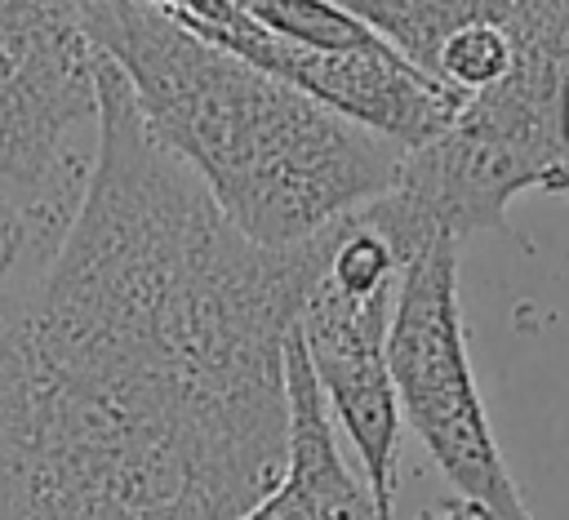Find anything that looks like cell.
I'll return each mask as SVG.
<instances>
[{"label": "cell", "mask_w": 569, "mask_h": 520, "mask_svg": "<svg viewBox=\"0 0 569 520\" xmlns=\"http://www.w3.org/2000/svg\"><path fill=\"white\" fill-rule=\"evenodd\" d=\"M511 62V40L493 18H476L467 27H458L431 62V80L445 84L453 98H471L476 89H485L489 80H498Z\"/></svg>", "instance_id": "obj_11"}, {"label": "cell", "mask_w": 569, "mask_h": 520, "mask_svg": "<svg viewBox=\"0 0 569 520\" xmlns=\"http://www.w3.org/2000/svg\"><path fill=\"white\" fill-rule=\"evenodd\" d=\"M151 138L267 249L302 244L391 191L400 147L147 0H80Z\"/></svg>", "instance_id": "obj_2"}, {"label": "cell", "mask_w": 569, "mask_h": 520, "mask_svg": "<svg viewBox=\"0 0 569 520\" xmlns=\"http://www.w3.org/2000/svg\"><path fill=\"white\" fill-rule=\"evenodd\" d=\"M156 9H164L169 18L196 27V31H231V36H244L253 31L258 22L236 4V0H147Z\"/></svg>", "instance_id": "obj_12"}, {"label": "cell", "mask_w": 569, "mask_h": 520, "mask_svg": "<svg viewBox=\"0 0 569 520\" xmlns=\"http://www.w3.org/2000/svg\"><path fill=\"white\" fill-rule=\"evenodd\" d=\"M102 49L80 0H0V191L53 244L98 151Z\"/></svg>", "instance_id": "obj_4"}, {"label": "cell", "mask_w": 569, "mask_h": 520, "mask_svg": "<svg viewBox=\"0 0 569 520\" xmlns=\"http://www.w3.org/2000/svg\"><path fill=\"white\" fill-rule=\"evenodd\" d=\"M329 227L267 249L102 58L89 182L0 298V520H231L289 449L284 347Z\"/></svg>", "instance_id": "obj_1"}, {"label": "cell", "mask_w": 569, "mask_h": 520, "mask_svg": "<svg viewBox=\"0 0 569 520\" xmlns=\"http://www.w3.org/2000/svg\"><path fill=\"white\" fill-rule=\"evenodd\" d=\"M493 22L511 40L507 71L400 156L391 191L360 204L400 258L436 236L507 231L525 191L569 200V0H498Z\"/></svg>", "instance_id": "obj_3"}, {"label": "cell", "mask_w": 569, "mask_h": 520, "mask_svg": "<svg viewBox=\"0 0 569 520\" xmlns=\"http://www.w3.org/2000/svg\"><path fill=\"white\" fill-rule=\"evenodd\" d=\"M200 36L218 40L231 53L249 58L253 67L289 80L293 89L311 93L329 111L391 138L400 151L436 138L462 102L445 84H436L431 76L409 67L391 44H382V49H307V44L280 40L262 27H253L244 36H231V31H200Z\"/></svg>", "instance_id": "obj_7"}, {"label": "cell", "mask_w": 569, "mask_h": 520, "mask_svg": "<svg viewBox=\"0 0 569 520\" xmlns=\"http://www.w3.org/2000/svg\"><path fill=\"white\" fill-rule=\"evenodd\" d=\"M236 4L262 31L307 44V49H382L387 44L333 0H236Z\"/></svg>", "instance_id": "obj_10"}, {"label": "cell", "mask_w": 569, "mask_h": 520, "mask_svg": "<svg viewBox=\"0 0 569 520\" xmlns=\"http://www.w3.org/2000/svg\"><path fill=\"white\" fill-rule=\"evenodd\" d=\"M356 13L373 36H382L409 67L431 76L436 49L467 22L493 18L498 0H333Z\"/></svg>", "instance_id": "obj_9"}, {"label": "cell", "mask_w": 569, "mask_h": 520, "mask_svg": "<svg viewBox=\"0 0 569 520\" xmlns=\"http://www.w3.org/2000/svg\"><path fill=\"white\" fill-rule=\"evenodd\" d=\"M387 364L400 422H409L418 444L436 458L458 502H467L480 520H533L471 373L458 302V240L436 236L405 258Z\"/></svg>", "instance_id": "obj_5"}, {"label": "cell", "mask_w": 569, "mask_h": 520, "mask_svg": "<svg viewBox=\"0 0 569 520\" xmlns=\"http://www.w3.org/2000/svg\"><path fill=\"white\" fill-rule=\"evenodd\" d=\"M396 284L347 289L329 276H316L293 324V338L325 396V409L351 440L360 476L387 520H396L400 484V404L387 364Z\"/></svg>", "instance_id": "obj_6"}, {"label": "cell", "mask_w": 569, "mask_h": 520, "mask_svg": "<svg viewBox=\"0 0 569 520\" xmlns=\"http://www.w3.org/2000/svg\"><path fill=\"white\" fill-rule=\"evenodd\" d=\"M284 391H289V449L276 484L231 520H387L365 484L351 471L338 444V427L325 409V396L307 369L298 338L284 347Z\"/></svg>", "instance_id": "obj_8"}]
</instances>
